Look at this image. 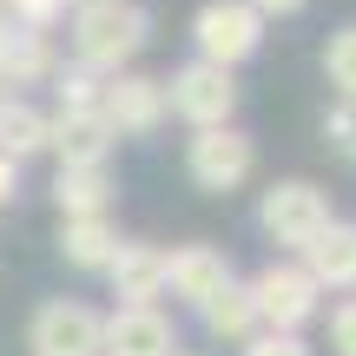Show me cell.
<instances>
[{"instance_id":"4fadbf2b","label":"cell","mask_w":356,"mask_h":356,"mask_svg":"<svg viewBox=\"0 0 356 356\" xmlns=\"http://www.w3.org/2000/svg\"><path fill=\"white\" fill-rule=\"evenodd\" d=\"M178 350V323L165 310H106V356H172Z\"/></svg>"},{"instance_id":"44dd1931","label":"cell","mask_w":356,"mask_h":356,"mask_svg":"<svg viewBox=\"0 0 356 356\" xmlns=\"http://www.w3.org/2000/svg\"><path fill=\"white\" fill-rule=\"evenodd\" d=\"M317 132H323V145H330L343 165H356V99H330Z\"/></svg>"},{"instance_id":"9c48e42d","label":"cell","mask_w":356,"mask_h":356,"mask_svg":"<svg viewBox=\"0 0 356 356\" xmlns=\"http://www.w3.org/2000/svg\"><path fill=\"white\" fill-rule=\"evenodd\" d=\"M231 277H238V270H231V251H218V244H204V238L165 251V297H178V304H191V310H198L204 297H218Z\"/></svg>"},{"instance_id":"ffe728a7","label":"cell","mask_w":356,"mask_h":356,"mask_svg":"<svg viewBox=\"0 0 356 356\" xmlns=\"http://www.w3.org/2000/svg\"><path fill=\"white\" fill-rule=\"evenodd\" d=\"M323 79L337 86V99H356V20L323 40Z\"/></svg>"},{"instance_id":"e0dca14e","label":"cell","mask_w":356,"mask_h":356,"mask_svg":"<svg viewBox=\"0 0 356 356\" xmlns=\"http://www.w3.org/2000/svg\"><path fill=\"white\" fill-rule=\"evenodd\" d=\"M53 139V113H40L33 99H0V159H13V165H26L33 152H47Z\"/></svg>"},{"instance_id":"f546056e","label":"cell","mask_w":356,"mask_h":356,"mask_svg":"<svg viewBox=\"0 0 356 356\" xmlns=\"http://www.w3.org/2000/svg\"><path fill=\"white\" fill-rule=\"evenodd\" d=\"M0 99H13V92H7V79H0Z\"/></svg>"},{"instance_id":"d4e9b609","label":"cell","mask_w":356,"mask_h":356,"mask_svg":"<svg viewBox=\"0 0 356 356\" xmlns=\"http://www.w3.org/2000/svg\"><path fill=\"white\" fill-rule=\"evenodd\" d=\"M251 7L264 13V26H270V20H291V13H304L310 0H251Z\"/></svg>"},{"instance_id":"8fae6325","label":"cell","mask_w":356,"mask_h":356,"mask_svg":"<svg viewBox=\"0 0 356 356\" xmlns=\"http://www.w3.org/2000/svg\"><path fill=\"white\" fill-rule=\"evenodd\" d=\"M113 126H106L99 113H53V139L47 152L60 159V172H106V159H113Z\"/></svg>"},{"instance_id":"ba28073f","label":"cell","mask_w":356,"mask_h":356,"mask_svg":"<svg viewBox=\"0 0 356 356\" xmlns=\"http://www.w3.org/2000/svg\"><path fill=\"white\" fill-rule=\"evenodd\" d=\"M99 119L113 126V139H152V132L172 119L165 79H152V73H113V79H106Z\"/></svg>"},{"instance_id":"5bb4252c","label":"cell","mask_w":356,"mask_h":356,"mask_svg":"<svg viewBox=\"0 0 356 356\" xmlns=\"http://www.w3.org/2000/svg\"><path fill=\"white\" fill-rule=\"evenodd\" d=\"M198 323H204V337L211 343H231V350H244L264 323H257V304H251V284L244 277H231L218 297H204L198 304Z\"/></svg>"},{"instance_id":"52a82bcc","label":"cell","mask_w":356,"mask_h":356,"mask_svg":"<svg viewBox=\"0 0 356 356\" xmlns=\"http://www.w3.org/2000/svg\"><path fill=\"white\" fill-rule=\"evenodd\" d=\"M26 350L33 356H106V310L86 297H47L26 317Z\"/></svg>"},{"instance_id":"277c9868","label":"cell","mask_w":356,"mask_h":356,"mask_svg":"<svg viewBox=\"0 0 356 356\" xmlns=\"http://www.w3.org/2000/svg\"><path fill=\"white\" fill-rule=\"evenodd\" d=\"M257 47H264V13H257L251 0H204V7L191 13V60L238 73Z\"/></svg>"},{"instance_id":"5b68a950","label":"cell","mask_w":356,"mask_h":356,"mask_svg":"<svg viewBox=\"0 0 356 356\" xmlns=\"http://www.w3.org/2000/svg\"><path fill=\"white\" fill-rule=\"evenodd\" d=\"M165 106H172V119H185L191 132L238 126V73L204 66V60H185V66H172V79H165Z\"/></svg>"},{"instance_id":"d6986e66","label":"cell","mask_w":356,"mask_h":356,"mask_svg":"<svg viewBox=\"0 0 356 356\" xmlns=\"http://www.w3.org/2000/svg\"><path fill=\"white\" fill-rule=\"evenodd\" d=\"M53 99H60V113H99V106H106V79L86 73V66H73V60H60Z\"/></svg>"},{"instance_id":"8992f818","label":"cell","mask_w":356,"mask_h":356,"mask_svg":"<svg viewBox=\"0 0 356 356\" xmlns=\"http://www.w3.org/2000/svg\"><path fill=\"white\" fill-rule=\"evenodd\" d=\"M185 178L211 198L225 191H244L257 178V139L238 126H218V132H191L185 139Z\"/></svg>"},{"instance_id":"2e32d148","label":"cell","mask_w":356,"mask_h":356,"mask_svg":"<svg viewBox=\"0 0 356 356\" xmlns=\"http://www.w3.org/2000/svg\"><path fill=\"white\" fill-rule=\"evenodd\" d=\"M60 73V53H53V33H26V26H13L7 47H0V79H7V92L20 99V86H40V79Z\"/></svg>"},{"instance_id":"603a6c76","label":"cell","mask_w":356,"mask_h":356,"mask_svg":"<svg viewBox=\"0 0 356 356\" xmlns=\"http://www.w3.org/2000/svg\"><path fill=\"white\" fill-rule=\"evenodd\" d=\"M330 356H356V291L330 304Z\"/></svg>"},{"instance_id":"83f0119b","label":"cell","mask_w":356,"mask_h":356,"mask_svg":"<svg viewBox=\"0 0 356 356\" xmlns=\"http://www.w3.org/2000/svg\"><path fill=\"white\" fill-rule=\"evenodd\" d=\"M7 33H13V20H7V13H0V47H7Z\"/></svg>"},{"instance_id":"6da1fadb","label":"cell","mask_w":356,"mask_h":356,"mask_svg":"<svg viewBox=\"0 0 356 356\" xmlns=\"http://www.w3.org/2000/svg\"><path fill=\"white\" fill-rule=\"evenodd\" d=\"M152 40V13L139 0H106V7H73L66 13V47H73V66L113 79L132 73V60Z\"/></svg>"},{"instance_id":"484cf974","label":"cell","mask_w":356,"mask_h":356,"mask_svg":"<svg viewBox=\"0 0 356 356\" xmlns=\"http://www.w3.org/2000/svg\"><path fill=\"white\" fill-rule=\"evenodd\" d=\"M13 198H20V165H13V159H0V211H7Z\"/></svg>"},{"instance_id":"f1b7e54d","label":"cell","mask_w":356,"mask_h":356,"mask_svg":"<svg viewBox=\"0 0 356 356\" xmlns=\"http://www.w3.org/2000/svg\"><path fill=\"white\" fill-rule=\"evenodd\" d=\"M172 356H198V350H185V343H178V350H172Z\"/></svg>"},{"instance_id":"ac0fdd59","label":"cell","mask_w":356,"mask_h":356,"mask_svg":"<svg viewBox=\"0 0 356 356\" xmlns=\"http://www.w3.org/2000/svg\"><path fill=\"white\" fill-rule=\"evenodd\" d=\"M60 218H113V172H53Z\"/></svg>"},{"instance_id":"cb8c5ba5","label":"cell","mask_w":356,"mask_h":356,"mask_svg":"<svg viewBox=\"0 0 356 356\" xmlns=\"http://www.w3.org/2000/svg\"><path fill=\"white\" fill-rule=\"evenodd\" d=\"M238 356H317V350H310L304 337H284V330H257V337H251V343H244Z\"/></svg>"},{"instance_id":"4316f807","label":"cell","mask_w":356,"mask_h":356,"mask_svg":"<svg viewBox=\"0 0 356 356\" xmlns=\"http://www.w3.org/2000/svg\"><path fill=\"white\" fill-rule=\"evenodd\" d=\"M73 7H106V0H66V13H73Z\"/></svg>"},{"instance_id":"7a4b0ae2","label":"cell","mask_w":356,"mask_h":356,"mask_svg":"<svg viewBox=\"0 0 356 356\" xmlns=\"http://www.w3.org/2000/svg\"><path fill=\"white\" fill-rule=\"evenodd\" d=\"M330 191L323 185H310V178H277V185H264L257 191V231H264L277 251H304L310 238H323L330 231Z\"/></svg>"},{"instance_id":"30bf717a","label":"cell","mask_w":356,"mask_h":356,"mask_svg":"<svg viewBox=\"0 0 356 356\" xmlns=\"http://www.w3.org/2000/svg\"><path fill=\"white\" fill-rule=\"evenodd\" d=\"M106 284H113L119 310H152L165 297V244H145V238H126L119 257L106 264Z\"/></svg>"},{"instance_id":"3957f363","label":"cell","mask_w":356,"mask_h":356,"mask_svg":"<svg viewBox=\"0 0 356 356\" xmlns=\"http://www.w3.org/2000/svg\"><path fill=\"white\" fill-rule=\"evenodd\" d=\"M244 284H251V304H257V323H264V330L304 337V323L323 317V291L310 284V270L297 264V257H270V264H257Z\"/></svg>"},{"instance_id":"7402d4cb","label":"cell","mask_w":356,"mask_h":356,"mask_svg":"<svg viewBox=\"0 0 356 356\" xmlns=\"http://www.w3.org/2000/svg\"><path fill=\"white\" fill-rule=\"evenodd\" d=\"M0 13L13 26H26V33H53L66 20V0H0Z\"/></svg>"},{"instance_id":"7c38bea8","label":"cell","mask_w":356,"mask_h":356,"mask_svg":"<svg viewBox=\"0 0 356 356\" xmlns=\"http://www.w3.org/2000/svg\"><path fill=\"white\" fill-rule=\"evenodd\" d=\"M297 264L310 270V284H317L323 297H350L356 291V218H330V231L323 238H310L304 251H297Z\"/></svg>"},{"instance_id":"9a60e30c","label":"cell","mask_w":356,"mask_h":356,"mask_svg":"<svg viewBox=\"0 0 356 356\" xmlns=\"http://www.w3.org/2000/svg\"><path fill=\"white\" fill-rule=\"evenodd\" d=\"M119 225L113 218H60V238H53V251L66 257L73 270H99L106 277V264L119 257Z\"/></svg>"}]
</instances>
